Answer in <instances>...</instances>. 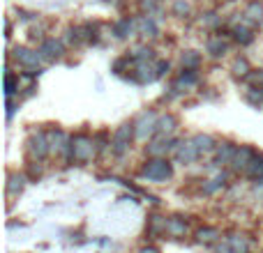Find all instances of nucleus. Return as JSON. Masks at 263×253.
I'll return each mask as SVG.
<instances>
[{
    "mask_svg": "<svg viewBox=\"0 0 263 253\" xmlns=\"http://www.w3.org/2000/svg\"><path fill=\"white\" fill-rule=\"evenodd\" d=\"M245 18L247 21H252V23H261L263 21V5L259 3V0H252V3L247 5Z\"/></svg>",
    "mask_w": 263,
    "mask_h": 253,
    "instance_id": "obj_15",
    "label": "nucleus"
},
{
    "mask_svg": "<svg viewBox=\"0 0 263 253\" xmlns=\"http://www.w3.org/2000/svg\"><path fill=\"white\" fill-rule=\"evenodd\" d=\"M192 143H194V147L199 150V154H205V152H213L215 150V138L208 134H196L194 138H192Z\"/></svg>",
    "mask_w": 263,
    "mask_h": 253,
    "instance_id": "obj_12",
    "label": "nucleus"
},
{
    "mask_svg": "<svg viewBox=\"0 0 263 253\" xmlns=\"http://www.w3.org/2000/svg\"><path fill=\"white\" fill-rule=\"evenodd\" d=\"M196 237H199V242H215L219 240V230L217 228H199Z\"/></svg>",
    "mask_w": 263,
    "mask_h": 253,
    "instance_id": "obj_23",
    "label": "nucleus"
},
{
    "mask_svg": "<svg viewBox=\"0 0 263 253\" xmlns=\"http://www.w3.org/2000/svg\"><path fill=\"white\" fill-rule=\"evenodd\" d=\"M28 175H30L32 180H35V177H40V168H30V173H28Z\"/></svg>",
    "mask_w": 263,
    "mask_h": 253,
    "instance_id": "obj_37",
    "label": "nucleus"
},
{
    "mask_svg": "<svg viewBox=\"0 0 263 253\" xmlns=\"http://www.w3.org/2000/svg\"><path fill=\"white\" fill-rule=\"evenodd\" d=\"M164 230H166V219L153 214V217L148 219V235L150 237H157V235H162Z\"/></svg>",
    "mask_w": 263,
    "mask_h": 253,
    "instance_id": "obj_16",
    "label": "nucleus"
},
{
    "mask_svg": "<svg viewBox=\"0 0 263 253\" xmlns=\"http://www.w3.org/2000/svg\"><path fill=\"white\" fill-rule=\"evenodd\" d=\"M12 58L16 60V62H21L26 69H37L42 55H40V51H28V49H21V46H18V49L12 51Z\"/></svg>",
    "mask_w": 263,
    "mask_h": 253,
    "instance_id": "obj_5",
    "label": "nucleus"
},
{
    "mask_svg": "<svg viewBox=\"0 0 263 253\" xmlns=\"http://www.w3.org/2000/svg\"><path fill=\"white\" fill-rule=\"evenodd\" d=\"M79 32H81V39L97 41V26H92V23H86V26H81V28H79Z\"/></svg>",
    "mask_w": 263,
    "mask_h": 253,
    "instance_id": "obj_26",
    "label": "nucleus"
},
{
    "mask_svg": "<svg viewBox=\"0 0 263 253\" xmlns=\"http://www.w3.org/2000/svg\"><path fill=\"white\" fill-rule=\"evenodd\" d=\"M168 69H171V65H168L166 60H159V62H157V76H164Z\"/></svg>",
    "mask_w": 263,
    "mask_h": 253,
    "instance_id": "obj_34",
    "label": "nucleus"
},
{
    "mask_svg": "<svg viewBox=\"0 0 263 253\" xmlns=\"http://www.w3.org/2000/svg\"><path fill=\"white\" fill-rule=\"evenodd\" d=\"M63 51H65V46H63V41H58V39H44L40 44V55L44 60L60 58V55H63Z\"/></svg>",
    "mask_w": 263,
    "mask_h": 253,
    "instance_id": "obj_9",
    "label": "nucleus"
},
{
    "mask_svg": "<svg viewBox=\"0 0 263 253\" xmlns=\"http://www.w3.org/2000/svg\"><path fill=\"white\" fill-rule=\"evenodd\" d=\"M23 182H26V177H23V175H9L7 191H9V194H18V191L23 189Z\"/></svg>",
    "mask_w": 263,
    "mask_h": 253,
    "instance_id": "obj_27",
    "label": "nucleus"
},
{
    "mask_svg": "<svg viewBox=\"0 0 263 253\" xmlns=\"http://www.w3.org/2000/svg\"><path fill=\"white\" fill-rule=\"evenodd\" d=\"M14 109H16V106H14V101L9 99L7 101V118H12V115H14Z\"/></svg>",
    "mask_w": 263,
    "mask_h": 253,
    "instance_id": "obj_35",
    "label": "nucleus"
},
{
    "mask_svg": "<svg viewBox=\"0 0 263 253\" xmlns=\"http://www.w3.org/2000/svg\"><path fill=\"white\" fill-rule=\"evenodd\" d=\"M201 154H199V150L194 147V143H192V140H187V143H180L176 147V161L178 163H194L196 159H199Z\"/></svg>",
    "mask_w": 263,
    "mask_h": 253,
    "instance_id": "obj_7",
    "label": "nucleus"
},
{
    "mask_svg": "<svg viewBox=\"0 0 263 253\" xmlns=\"http://www.w3.org/2000/svg\"><path fill=\"white\" fill-rule=\"evenodd\" d=\"M28 150H30L32 159H44L46 154H49L51 143H49V138H46L44 131H37V134L30 136V140H28Z\"/></svg>",
    "mask_w": 263,
    "mask_h": 253,
    "instance_id": "obj_4",
    "label": "nucleus"
},
{
    "mask_svg": "<svg viewBox=\"0 0 263 253\" xmlns=\"http://www.w3.org/2000/svg\"><path fill=\"white\" fill-rule=\"evenodd\" d=\"M139 253H159V251L155 249V246H143V249H141Z\"/></svg>",
    "mask_w": 263,
    "mask_h": 253,
    "instance_id": "obj_36",
    "label": "nucleus"
},
{
    "mask_svg": "<svg viewBox=\"0 0 263 253\" xmlns=\"http://www.w3.org/2000/svg\"><path fill=\"white\" fill-rule=\"evenodd\" d=\"M231 32H233V39H236L238 44H242V46H247V44H252V41H254L252 30H247L245 26H236Z\"/></svg>",
    "mask_w": 263,
    "mask_h": 253,
    "instance_id": "obj_18",
    "label": "nucleus"
},
{
    "mask_svg": "<svg viewBox=\"0 0 263 253\" xmlns=\"http://www.w3.org/2000/svg\"><path fill=\"white\" fill-rule=\"evenodd\" d=\"M173 14H176V16H187V14H190V5H187L185 0H176V3H173Z\"/></svg>",
    "mask_w": 263,
    "mask_h": 253,
    "instance_id": "obj_31",
    "label": "nucleus"
},
{
    "mask_svg": "<svg viewBox=\"0 0 263 253\" xmlns=\"http://www.w3.org/2000/svg\"><path fill=\"white\" fill-rule=\"evenodd\" d=\"M134 30V21L132 18H118V21L114 23V35L118 37V39H125V37H129V32Z\"/></svg>",
    "mask_w": 263,
    "mask_h": 253,
    "instance_id": "obj_13",
    "label": "nucleus"
},
{
    "mask_svg": "<svg viewBox=\"0 0 263 253\" xmlns=\"http://www.w3.org/2000/svg\"><path fill=\"white\" fill-rule=\"evenodd\" d=\"M238 147L233 143H224L222 147H217V154H215V166H222V163H231L233 157H236Z\"/></svg>",
    "mask_w": 263,
    "mask_h": 253,
    "instance_id": "obj_11",
    "label": "nucleus"
},
{
    "mask_svg": "<svg viewBox=\"0 0 263 253\" xmlns=\"http://www.w3.org/2000/svg\"><path fill=\"white\" fill-rule=\"evenodd\" d=\"M205 49H208V53L213 55V58H222V55L227 53V41H224L222 37H210Z\"/></svg>",
    "mask_w": 263,
    "mask_h": 253,
    "instance_id": "obj_14",
    "label": "nucleus"
},
{
    "mask_svg": "<svg viewBox=\"0 0 263 253\" xmlns=\"http://www.w3.org/2000/svg\"><path fill=\"white\" fill-rule=\"evenodd\" d=\"M176 129V118L173 115H164L157 120V134H171Z\"/></svg>",
    "mask_w": 263,
    "mask_h": 253,
    "instance_id": "obj_21",
    "label": "nucleus"
},
{
    "mask_svg": "<svg viewBox=\"0 0 263 253\" xmlns=\"http://www.w3.org/2000/svg\"><path fill=\"white\" fill-rule=\"evenodd\" d=\"M245 99L250 101L252 106H256V109H259V106L263 104V92H259V88H252V90H247Z\"/></svg>",
    "mask_w": 263,
    "mask_h": 253,
    "instance_id": "obj_29",
    "label": "nucleus"
},
{
    "mask_svg": "<svg viewBox=\"0 0 263 253\" xmlns=\"http://www.w3.org/2000/svg\"><path fill=\"white\" fill-rule=\"evenodd\" d=\"M233 74L240 78H247L250 76V65H247L245 58H236V62H233Z\"/></svg>",
    "mask_w": 263,
    "mask_h": 253,
    "instance_id": "obj_25",
    "label": "nucleus"
},
{
    "mask_svg": "<svg viewBox=\"0 0 263 253\" xmlns=\"http://www.w3.org/2000/svg\"><path fill=\"white\" fill-rule=\"evenodd\" d=\"M106 138H109V134H106V131H100V134L95 136V140H97V150H104V147H106Z\"/></svg>",
    "mask_w": 263,
    "mask_h": 253,
    "instance_id": "obj_32",
    "label": "nucleus"
},
{
    "mask_svg": "<svg viewBox=\"0 0 263 253\" xmlns=\"http://www.w3.org/2000/svg\"><path fill=\"white\" fill-rule=\"evenodd\" d=\"M180 62H182V69H196L201 62V55L196 51H187V53H182Z\"/></svg>",
    "mask_w": 263,
    "mask_h": 253,
    "instance_id": "obj_20",
    "label": "nucleus"
},
{
    "mask_svg": "<svg viewBox=\"0 0 263 253\" xmlns=\"http://www.w3.org/2000/svg\"><path fill=\"white\" fill-rule=\"evenodd\" d=\"M157 115L155 113H143L139 120H136V136L139 138H145L150 134H157Z\"/></svg>",
    "mask_w": 263,
    "mask_h": 253,
    "instance_id": "obj_6",
    "label": "nucleus"
},
{
    "mask_svg": "<svg viewBox=\"0 0 263 253\" xmlns=\"http://www.w3.org/2000/svg\"><path fill=\"white\" fill-rule=\"evenodd\" d=\"M141 175L148 177V180H153V182H164L173 175V166H171V161H166V159L155 157L143 166Z\"/></svg>",
    "mask_w": 263,
    "mask_h": 253,
    "instance_id": "obj_1",
    "label": "nucleus"
},
{
    "mask_svg": "<svg viewBox=\"0 0 263 253\" xmlns=\"http://www.w3.org/2000/svg\"><path fill=\"white\" fill-rule=\"evenodd\" d=\"M139 30L143 32V35L157 37V23H155L150 16H143V18H141V21H139Z\"/></svg>",
    "mask_w": 263,
    "mask_h": 253,
    "instance_id": "obj_22",
    "label": "nucleus"
},
{
    "mask_svg": "<svg viewBox=\"0 0 263 253\" xmlns=\"http://www.w3.org/2000/svg\"><path fill=\"white\" fill-rule=\"evenodd\" d=\"M254 150L252 147H238V152H236V157H233V161H231V166H233V171H245L247 173V168H250V163H252V159H254Z\"/></svg>",
    "mask_w": 263,
    "mask_h": 253,
    "instance_id": "obj_10",
    "label": "nucleus"
},
{
    "mask_svg": "<svg viewBox=\"0 0 263 253\" xmlns=\"http://www.w3.org/2000/svg\"><path fill=\"white\" fill-rule=\"evenodd\" d=\"M141 9H143L148 16H153V14H159V5L157 0H141Z\"/></svg>",
    "mask_w": 263,
    "mask_h": 253,
    "instance_id": "obj_30",
    "label": "nucleus"
},
{
    "mask_svg": "<svg viewBox=\"0 0 263 253\" xmlns=\"http://www.w3.org/2000/svg\"><path fill=\"white\" fill-rule=\"evenodd\" d=\"M136 136V122H125L123 126H118L114 134V138H111V150H114L116 157H123L125 152H127L132 138Z\"/></svg>",
    "mask_w": 263,
    "mask_h": 253,
    "instance_id": "obj_2",
    "label": "nucleus"
},
{
    "mask_svg": "<svg viewBox=\"0 0 263 253\" xmlns=\"http://www.w3.org/2000/svg\"><path fill=\"white\" fill-rule=\"evenodd\" d=\"M92 154H95V140L83 134L74 136L72 138V159H77V161H90Z\"/></svg>",
    "mask_w": 263,
    "mask_h": 253,
    "instance_id": "obj_3",
    "label": "nucleus"
},
{
    "mask_svg": "<svg viewBox=\"0 0 263 253\" xmlns=\"http://www.w3.org/2000/svg\"><path fill=\"white\" fill-rule=\"evenodd\" d=\"M127 78H132L134 83H153L155 78H157V69H153L148 62H136L134 74Z\"/></svg>",
    "mask_w": 263,
    "mask_h": 253,
    "instance_id": "obj_8",
    "label": "nucleus"
},
{
    "mask_svg": "<svg viewBox=\"0 0 263 253\" xmlns=\"http://www.w3.org/2000/svg\"><path fill=\"white\" fill-rule=\"evenodd\" d=\"M166 233H168V235H173V237L185 235V233H187V223L182 221L180 217L168 219V221H166Z\"/></svg>",
    "mask_w": 263,
    "mask_h": 253,
    "instance_id": "obj_17",
    "label": "nucleus"
},
{
    "mask_svg": "<svg viewBox=\"0 0 263 253\" xmlns=\"http://www.w3.org/2000/svg\"><path fill=\"white\" fill-rule=\"evenodd\" d=\"M224 184H227V173H222L219 177H215V180H210L208 184H203V191L205 194H215V191L222 189Z\"/></svg>",
    "mask_w": 263,
    "mask_h": 253,
    "instance_id": "obj_24",
    "label": "nucleus"
},
{
    "mask_svg": "<svg viewBox=\"0 0 263 253\" xmlns=\"http://www.w3.org/2000/svg\"><path fill=\"white\" fill-rule=\"evenodd\" d=\"M196 83V74H194V69H182V74H180V78H178V83L176 86H194Z\"/></svg>",
    "mask_w": 263,
    "mask_h": 253,
    "instance_id": "obj_28",
    "label": "nucleus"
},
{
    "mask_svg": "<svg viewBox=\"0 0 263 253\" xmlns=\"http://www.w3.org/2000/svg\"><path fill=\"white\" fill-rule=\"evenodd\" d=\"M215 253H233V249H231V244H229V242L227 240H224L222 242V244H217V246H215V249H213Z\"/></svg>",
    "mask_w": 263,
    "mask_h": 253,
    "instance_id": "obj_33",
    "label": "nucleus"
},
{
    "mask_svg": "<svg viewBox=\"0 0 263 253\" xmlns=\"http://www.w3.org/2000/svg\"><path fill=\"white\" fill-rule=\"evenodd\" d=\"M132 60H134V62H150V60H155V51L150 49V46H139V49H134V53H132Z\"/></svg>",
    "mask_w": 263,
    "mask_h": 253,
    "instance_id": "obj_19",
    "label": "nucleus"
}]
</instances>
